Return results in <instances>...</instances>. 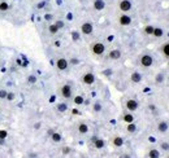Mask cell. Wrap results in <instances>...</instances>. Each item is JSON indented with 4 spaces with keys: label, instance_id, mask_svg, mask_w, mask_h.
Returning <instances> with one entry per match:
<instances>
[{
    "label": "cell",
    "instance_id": "obj_1",
    "mask_svg": "<svg viewBox=\"0 0 169 158\" xmlns=\"http://www.w3.org/2000/svg\"><path fill=\"white\" fill-rule=\"evenodd\" d=\"M91 52H92L95 56H101V54L105 52V45H104L101 41H95V43L91 44Z\"/></svg>",
    "mask_w": 169,
    "mask_h": 158
},
{
    "label": "cell",
    "instance_id": "obj_2",
    "mask_svg": "<svg viewBox=\"0 0 169 158\" xmlns=\"http://www.w3.org/2000/svg\"><path fill=\"white\" fill-rule=\"evenodd\" d=\"M60 95L62 96L64 98H66V100H69V98L73 97V90H72V85L70 84H64L61 85V88H60Z\"/></svg>",
    "mask_w": 169,
    "mask_h": 158
},
{
    "label": "cell",
    "instance_id": "obj_3",
    "mask_svg": "<svg viewBox=\"0 0 169 158\" xmlns=\"http://www.w3.org/2000/svg\"><path fill=\"white\" fill-rule=\"evenodd\" d=\"M139 62H140V65H142L143 67H150V66H152V64H153V58H152L151 54L144 53V54L140 56Z\"/></svg>",
    "mask_w": 169,
    "mask_h": 158
},
{
    "label": "cell",
    "instance_id": "obj_4",
    "mask_svg": "<svg viewBox=\"0 0 169 158\" xmlns=\"http://www.w3.org/2000/svg\"><path fill=\"white\" fill-rule=\"evenodd\" d=\"M118 8L122 13H127L133 9V3L130 1V0H120Z\"/></svg>",
    "mask_w": 169,
    "mask_h": 158
},
{
    "label": "cell",
    "instance_id": "obj_5",
    "mask_svg": "<svg viewBox=\"0 0 169 158\" xmlns=\"http://www.w3.org/2000/svg\"><path fill=\"white\" fill-rule=\"evenodd\" d=\"M92 31H94V25L91 22H88V21H86V22H83L81 25V33L83 35H91Z\"/></svg>",
    "mask_w": 169,
    "mask_h": 158
},
{
    "label": "cell",
    "instance_id": "obj_6",
    "mask_svg": "<svg viewBox=\"0 0 169 158\" xmlns=\"http://www.w3.org/2000/svg\"><path fill=\"white\" fill-rule=\"evenodd\" d=\"M82 83L86 84V85L94 84V83H95V75H94V73H91V71L85 73L83 77H82Z\"/></svg>",
    "mask_w": 169,
    "mask_h": 158
},
{
    "label": "cell",
    "instance_id": "obj_7",
    "mask_svg": "<svg viewBox=\"0 0 169 158\" xmlns=\"http://www.w3.org/2000/svg\"><path fill=\"white\" fill-rule=\"evenodd\" d=\"M131 21H133V18L130 17L129 14H126V13H122V14L118 17V23L121 26H129V25H131Z\"/></svg>",
    "mask_w": 169,
    "mask_h": 158
},
{
    "label": "cell",
    "instance_id": "obj_8",
    "mask_svg": "<svg viewBox=\"0 0 169 158\" xmlns=\"http://www.w3.org/2000/svg\"><path fill=\"white\" fill-rule=\"evenodd\" d=\"M68 66H69V61H68L66 58H59L56 61V67L60 70V71H65V70L68 69Z\"/></svg>",
    "mask_w": 169,
    "mask_h": 158
},
{
    "label": "cell",
    "instance_id": "obj_9",
    "mask_svg": "<svg viewBox=\"0 0 169 158\" xmlns=\"http://www.w3.org/2000/svg\"><path fill=\"white\" fill-rule=\"evenodd\" d=\"M125 106H126V109L129 111H135L138 109V106H139V104H138V101L134 100V98H129V100L126 101V104H125Z\"/></svg>",
    "mask_w": 169,
    "mask_h": 158
},
{
    "label": "cell",
    "instance_id": "obj_10",
    "mask_svg": "<svg viewBox=\"0 0 169 158\" xmlns=\"http://www.w3.org/2000/svg\"><path fill=\"white\" fill-rule=\"evenodd\" d=\"M92 8L95 10H98V12H100V10H103L104 8H105V1H104V0H94Z\"/></svg>",
    "mask_w": 169,
    "mask_h": 158
},
{
    "label": "cell",
    "instance_id": "obj_11",
    "mask_svg": "<svg viewBox=\"0 0 169 158\" xmlns=\"http://www.w3.org/2000/svg\"><path fill=\"white\" fill-rule=\"evenodd\" d=\"M142 74H140L139 71H134V73H131V75H130V80H131L134 84H138V83H140L142 82Z\"/></svg>",
    "mask_w": 169,
    "mask_h": 158
},
{
    "label": "cell",
    "instance_id": "obj_12",
    "mask_svg": "<svg viewBox=\"0 0 169 158\" xmlns=\"http://www.w3.org/2000/svg\"><path fill=\"white\" fill-rule=\"evenodd\" d=\"M121 56H122V52L120 49H112L108 53V58H111V60H120Z\"/></svg>",
    "mask_w": 169,
    "mask_h": 158
},
{
    "label": "cell",
    "instance_id": "obj_13",
    "mask_svg": "<svg viewBox=\"0 0 169 158\" xmlns=\"http://www.w3.org/2000/svg\"><path fill=\"white\" fill-rule=\"evenodd\" d=\"M168 128H169L168 122L161 121V122H159V123H157V131H159V132H161V134L166 132V131H168Z\"/></svg>",
    "mask_w": 169,
    "mask_h": 158
},
{
    "label": "cell",
    "instance_id": "obj_14",
    "mask_svg": "<svg viewBox=\"0 0 169 158\" xmlns=\"http://www.w3.org/2000/svg\"><path fill=\"white\" fill-rule=\"evenodd\" d=\"M112 144H113L116 148H120V146L124 145V139H122L121 136H114L113 140H112Z\"/></svg>",
    "mask_w": 169,
    "mask_h": 158
},
{
    "label": "cell",
    "instance_id": "obj_15",
    "mask_svg": "<svg viewBox=\"0 0 169 158\" xmlns=\"http://www.w3.org/2000/svg\"><path fill=\"white\" fill-rule=\"evenodd\" d=\"M92 141H94V145H95L96 149H103V148L105 146V142H104L103 139H98V137H96V139L92 140Z\"/></svg>",
    "mask_w": 169,
    "mask_h": 158
},
{
    "label": "cell",
    "instance_id": "obj_16",
    "mask_svg": "<svg viewBox=\"0 0 169 158\" xmlns=\"http://www.w3.org/2000/svg\"><path fill=\"white\" fill-rule=\"evenodd\" d=\"M78 132H79V134H82V135L87 134V132H88V126L86 123H79V124H78Z\"/></svg>",
    "mask_w": 169,
    "mask_h": 158
},
{
    "label": "cell",
    "instance_id": "obj_17",
    "mask_svg": "<svg viewBox=\"0 0 169 158\" xmlns=\"http://www.w3.org/2000/svg\"><path fill=\"white\" fill-rule=\"evenodd\" d=\"M51 139H52V141H53V142H60V141H61V139H62V136H61V134H60V132H52V134H51Z\"/></svg>",
    "mask_w": 169,
    "mask_h": 158
},
{
    "label": "cell",
    "instance_id": "obj_18",
    "mask_svg": "<svg viewBox=\"0 0 169 158\" xmlns=\"http://www.w3.org/2000/svg\"><path fill=\"white\" fill-rule=\"evenodd\" d=\"M152 35L155 36V38H161V36L164 35V30L161 27H155V28H153Z\"/></svg>",
    "mask_w": 169,
    "mask_h": 158
},
{
    "label": "cell",
    "instance_id": "obj_19",
    "mask_svg": "<svg viewBox=\"0 0 169 158\" xmlns=\"http://www.w3.org/2000/svg\"><path fill=\"white\" fill-rule=\"evenodd\" d=\"M126 131L129 132V134H134V132L137 131V124H135L134 122H131V123H127V126H126Z\"/></svg>",
    "mask_w": 169,
    "mask_h": 158
},
{
    "label": "cell",
    "instance_id": "obj_20",
    "mask_svg": "<svg viewBox=\"0 0 169 158\" xmlns=\"http://www.w3.org/2000/svg\"><path fill=\"white\" fill-rule=\"evenodd\" d=\"M7 10H9V4L7 0H1L0 1V12H7Z\"/></svg>",
    "mask_w": 169,
    "mask_h": 158
},
{
    "label": "cell",
    "instance_id": "obj_21",
    "mask_svg": "<svg viewBox=\"0 0 169 158\" xmlns=\"http://www.w3.org/2000/svg\"><path fill=\"white\" fill-rule=\"evenodd\" d=\"M148 158H160V152L157 149H151L148 152Z\"/></svg>",
    "mask_w": 169,
    "mask_h": 158
},
{
    "label": "cell",
    "instance_id": "obj_22",
    "mask_svg": "<svg viewBox=\"0 0 169 158\" xmlns=\"http://www.w3.org/2000/svg\"><path fill=\"white\" fill-rule=\"evenodd\" d=\"M48 31H49V34H51V35H55V34L59 33V27H57L55 23H51V25L48 26Z\"/></svg>",
    "mask_w": 169,
    "mask_h": 158
},
{
    "label": "cell",
    "instance_id": "obj_23",
    "mask_svg": "<svg viewBox=\"0 0 169 158\" xmlns=\"http://www.w3.org/2000/svg\"><path fill=\"white\" fill-rule=\"evenodd\" d=\"M122 121L126 122V123H131V122H134V115L133 114H124Z\"/></svg>",
    "mask_w": 169,
    "mask_h": 158
},
{
    "label": "cell",
    "instance_id": "obj_24",
    "mask_svg": "<svg viewBox=\"0 0 169 158\" xmlns=\"http://www.w3.org/2000/svg\"><path fill=\"white\" fill-rule=\"evenodd\" d=\"M161 52H163L164 56L168 57V58H169V43L163 44V47H161Z\"/></svg>",
    "mask_w": 169,
    "mask_h": 158
},
{
    "label": "cell",
    "instance_id": "obj_25",
    "mask_svg": "<svg viewBox=\"0 0 169 158\" xmlns=\"http://www.w3.org/2000/svg\"><path fill=\"white\" fill-rule=\"evenodd\" d=\"M56 109H57V111H60V113H64V111H66V110H68V105H66V104H65V102L57 104Z\"/></svg>",
    "mask_w": 169,
    "mask_h": 158
},
{
    "label": "cell",
    "instance_id": "obj_26",
    "mask_svg": "<svg viewBox=\"0 0 169 158\" xmlns=\"http://www.w3.org/2000/svg\"><path fill=\"white\" fill-rule=\"evenodd\" d=\"M85 102V98H83L82 95H78L74 97V104L75 105H82V104Z\"/></svg>",
    "mask_w": 169,
    "mask_h": 158
},
{
    "label": "cell",
    "instance_id": "obj_27",
    "mask_svg": "<svg viewBox=\"0 0 169 158\" xmlns=\"http://www.w3.org/2000/svg\"><path fill=\"white\" fill-rule=\"evenodd\" d=\"M101 109H103V105H101V102H99V101H96V102L94 104V111H96V113H99V111H101Z\"/></svg>",
    "mask_w": 169,
    "mask_h": 158
},
{
    "label": "cell",
    "instance_id": "obj_28",
    "mask_svg": "<svg viewBox=\"0 0 169 158\" xmlns=\"http://www.w3.org/2000/svg\"><path fill=\"white\" fill-rule=\"evenodd\" d=\"M153 26H151V25H147L144 27V34H147V35H152V33H153Z\"/></svg>",
    "mask_w": 169,
    "mask_h": 158
},
{
    "label": "cell",
    "instance_id": "obj_29",
    "mask_svg": "<svg viewBox=\"0 0 169 158\" xmlns=\"http://www.w3.org/2000/svg\"><path fill=\"white\" fill-rule=\"evenodd\" d=\"M27 83L29 84H35L36 83V77L35 75H30V77L27 78Z\"/></svg>",
    "mask_w": 169,
    "mask_h": 158
},
{
    "label": "cell",
    "instance_id": "obj_30",
    "mask_svg": "<svg viewBox=\"0 0 169 158\" xmlns=\"http://www.w3.org/2000/svg\"><path fill=\"white\" fill-rule=\"evenodd\" d=\"M53 23L57 26V27H59V30H60V28H62V27H64V25H65V23H64V21H61V20H57L56 22H53Z\"/></svg>",
    "mask_w": 169,
    "mask_h": 158
},
{
    "label": "cell",
    "instance_id": "obj_31",
    "mask_svg": "<svg viewBox=\"0 0 169 158\" xmlns=\"http://www.w3.org/2000/svg\"><path fill=\"white\" fill-rule=\"evenodd\" d=\"M72 38H73V40L74 41L79 40V34H78L77 31H72Z\"/></svg>",
    "mask_w": 169,
    "mask_h": 158
},
{
    "label": "cell",
    "instance_id": "obj_32",
    "mask_svg": "<svg viewBox=\"0 0 169 158\" xmlns=\"http://www.w3.org/2000/svg\"><path fill=\"white\" fill-rule=\"evenodd\" d=\"M14 97H16V93H13V92H8V95H7V100H9V101H12V100H14Z\"/></svg>",
    "mask_w": 169,
    "mask_h": 158
},
{
    "label": "cell",
    "instance_id": "obj_33",
    "mask_svg": "<svg viewBox=\"0 0 169 158\" xmlns=\"http://www.w3.org/2000/svg\"><path fill=\"white\" fill-rule=\"evenodd\" d=\"M160 146H161V149L163 150H169V142H165V141L161 142Z\"/></svg>",
    "mask_w": 169,
    "mask_h": 158
},
{
    "label": "cell",
    "instance_id": "obj_34",
    "mask_svg": "<svg viewBox=\"0 0 169 158\" xmlns=\"http://www.w3.org/2000/svg\"><path fill=\"white\" fill-rule=\"evenodd\" d=\"M7 135H8L7 131H4V130H0V139H1V140H4L5 137H7Z\"/></svg>",
    "mask_w": 169,
    "mask_h": 158
},
{
    "label": "cell",
    "instance_id": "obj_35",
    "mask_svg": "<svg viewBox=\"0 0 169 158\" xmlns=\"http://www.w3.org/2000/svg\"><path fill=\"white\" fill-rule=\"evenodd\" d=\"M7 95H8V92L5 90H0V98H3V100H4V98L7 97Z\"/></svg>",
    "mask_w": 169,
    "mask_h": 158
},
{
    "label": "cell",
    "instance_id": "obj_36",
    "mask_svg": "<svg viewBox=\"0 0 169 158\" xmlns=\"http://www.w3.org/2000/svg\"><path fill=\"white\" fill-rule=\"evenodd\" d=\"M163 80H164V75H163V74H159L157 78H156V83H157V84H160Z\"/></svg>",
    "mask_w": 169,
    "mask_h": 158
},
{
    "label": "cell",
    "instance_id": "obj_37",
    "mask_svg": "<svg viewBox=\"0 0 169 158\" xmlns=\"http://www.w3.org/2000/svg\"><path fill=\"white\" fill-rule=\"evenodd\" d=\"M69 64H72V65H78V64H79V60H78V58H70V60H69Z\"/></svg>",
    "mask_w": 169,
    "mask_h": 158
},
{
    "label": "cell",
    "instance_id": "obj_38",
    "mask_svg": "<svg viewBox=\"0 0 169 158\" xmlns=\"http://www.w3.org/2000/svg\"><path fill=\"white\" fill-rule=\"evenodd\" d=\"M46 4H47V1L46 0H43V1H40L38 5H36V8H38V9H42V8H44V5Z\"/></svg>",
    "mask_w": 169,
    "mask_h": 158
},
{
    "label": "cell",
    "instance_id": "obj_39",
    "mask_svg": "<svg viewBox=\"0 0 169 158\" xmlns=\"http://www.w3.org/2000/svg\"><path fill=\"white\" fill-rule=\"evenodd\" d=\"M52 18H53V16H52V14H46V16H44V20H47V21H51Z\"/></svg>",
    "mask_w": 169,
    "mask_h": 158
},
{
    "label": "cell",
    "instance_id": "obj_40",
    "mask_svg": "<svg viewBox=\"0 0 169 158\" xmlns=\"http://www.w3.org/2000/svg\"><path fill=\"white\" fill-rule=\"evenodd\" d=\"M112 74V70L109 69V70H104V75H111Z\"/></svg>",
    "mask_w": 169,
    "mask_h": 158
},
{
    "label": "cell",
    "instance_id": "obj_41",
    "mask_svg": "<svg viewBox=\"0 0 169 158\" xmlns=\"http://www.w3.org/2000/svg\"><path fill=\"white\" fill-rule=\"evenodd\" d=\"M62 152H64L65 154H66V153H69V152H70V149H69V148H64V149H62Z\"/></svg>",
    "mask_w": 169,
    "mask_h": 158
},
{
    "label": "cell",
    "instance_id": "obj_42",
    "mask_svg": "<svg viewBox=\"0 0 169 158\" xmlns=\"http://www.w3.org/2000/svg\"><path fill=\"white\" fill-rule=\"evenodd\" d=\"M34 128H40V123H39V122H38V123H35V126H34Z\"/></svg>",
    "mask_w": 169,
    "mask_h": 158
},
{
    "label": "cell",
    "instance_id": "obj_43",
    "mask_svg": "<svg viewBox=\"0 0 169 158\" xmlns=\"http://www.w3.org/2000/svg\"><path fill=\"white\" fill-rule=\"evenodd\" d=\"M122 158H131V157H130L129 154H124V157H122Z\"/></svg>",
    "mask_w": 169,
    "mask_h": 158
},
{
    "label": "cell",
    "instance_id": "obj_44",
    "mask_svg": "<svg viewBox=\"0 0 169 158\" xmlns=\"http://www.w3.org/2000/svg\"><path fill=\"white\" fill-rule=\"evenodd\" d=\"M46 1H48V0H46Z\"/></svg>",
    "mask_w": 169,
    "mask_h": 158
},
{
    "label": "cell",
    "instance_id": "obj_45",
    "mask_svg": "<svg viewBox=\"0 0 169 158\" xmlns=\"http://www.w3.org/2000/svg\"><path fill=\"white\" fill-rule=\"evenodd\" d=\"M168 158H169V155H168Z\"/></svg>",
    "mask_w": 169,
    "mask_h": 158
}]
</instances>
